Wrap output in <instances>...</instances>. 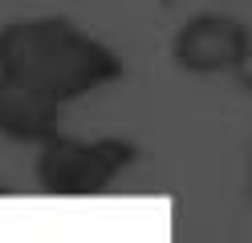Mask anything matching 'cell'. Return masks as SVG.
I'll list each match as a JSON object with an SVG mask.
<instances>
[{"mask_svg":"<svg viewBox=\"0 0 252 243\" xmlns=\"http://www.w3.org/2000/svg\"><path fill=\"white\" fill-rule=\"evenodd\" d=\"M0 73L65 106L118 81L122 57L65 16H33L0 28Z\"/></svg>","mask_w":252,"mask_h":243,"instance_id":"6da1fadb","label":"cell"},{"mask_svg":"<svg viewBox=\"0 0 252 243\" xmlns=\"http://www.w3.org/2000/svg\"><path fill=\"white\" fill-rule=\"evenodd\" d=\"M138 158V146L126 138H45L37 154V183L49 194H102L114 178Z\"/></svg>","mask_w":252,"mask_h":243,"instance_id":"7a4b0ae2","label":"cell"},{"mask_svg":"<svg viewBox=\"0 0 252 243\" xmlns=\"http://www.w3.org/2000/svg\"><path fill=\"white\" fill-rule=\"evenodd\" d=\"M171 57L187 73H228L248 61V28L236 16H191L171 41Z\"/></svg>","mask_w":252,"mask_h":243,"instance_id":"3957f363","label":"cell"},{"mask_svg":"<svg viewBox=\"0 0 252 243\" xmlns=\"http://www.w3.org/2000/svg\"><path fill=\"white\" fill-rule=\"evenodd\" d=\"M61 126V106L53 97L0 73V134L12 142H45Z\"/></svg>","mask_w":252,"mask_h":243,"instance_id":"277c9868","label":"cell"}]
</instances>
